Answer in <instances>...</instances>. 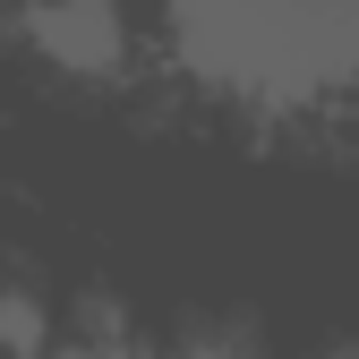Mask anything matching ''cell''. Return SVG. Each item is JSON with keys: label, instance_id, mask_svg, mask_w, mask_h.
I'll list each match as a JSON object with an SVG mask.
<instances>
[{"label": "cell", "instance_id": "cell-1", "mask_svg": "<svg viewBox=\"0 0 359 359\" xmlns=\"http://www.w3.org/2000/svg\"><path fill=\"white\" fill-rule=\"evenodd\" d=\"M171 52L248 103H308L359 77V0H171Z\"/></svg>", "mask_w": 359, "mask_h": 359}, {"label": "cell", "instance_id": "cell-2", "mask_svg": "<svg viewBox=\"0 0 359 359\" xmlns=\"http://www.w3.org/2000/svg\"><path fill=\"white\" fill-rule=\"evenodd\" d=\"M26 34L60 69H111L120 60V9H111V0H34Z\"/></svg>", "mask_w": 359, "mask_h": 359}, {"label": "cell", "instance_id": "cell-3", "mask_svg": "<svg viewBox=\"0 0 359 359\" xmlns=\"http://www.w3.org/2000/svg\"><path fill=\"white\" fill-rule=\"evenodd\" d=\"M34 342H43V308L0 291V351H34Z\"/></svg>", "mask_w": 359, "mask_h": 359}, {"label": "cell", "instance_id": "cell-4", "mask_svg": "<svg viewBox=\"0 0 359 359\" xmlns=\"http://www.w3.org/2000/svg\"><path fill=\"white\" fill-rule=\"evenodd\" d=\"M60 359H137V351H120V342H86V351H60Z\"/></svg>", "mask_w": 359, "mask_h": 359}, {"label": "cell", "instance_id": "cell-5", "mask_svg": "<svg viewBox=\"0 0 359 359\" xmlns=\"http://www.w3.org/2000/svg\"><path fill=\"white\" fill-rule=\"evenodd\" d=\"M180 359H240L231 342H197V351H180Z\"/></svg>", "mask_w": 359, "mask_h": 359}, {"label": "cell", "instance_id": "cell-6", "mask_svg": "<svg viewBox=\"0 0 359 359\" xmlns=\"http://www.w3.org/2000/svg\"><path fill=\"white\" fill-rule=\"evenodd\" d=\"M0 359H18V351H0Z\"/></svg>", "mask_w": 359, "mask_h": 359}, {"label": "cell", "instance_id": "cell-7", "mask_svg": "<svg viewBox=\"0 0 359 359\" xmlns=\"http://www.w3.org/2000/svg\"><path fill=\"white\" fill-rule=\"evenodd\" d=\"M342 359H359V351H342Z\"/></svg>", "mask_w": 359, "mask_h": 359}]
</instances>
